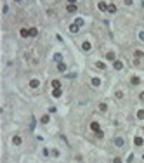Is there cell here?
I'll list each match as a JSON object with an SVG mask.
<instances>
[{
  "instance_id": "1",
  "label": "cell",
  "mask_w": 144,
  "mask_h": 163,
  "mask_svg": "<svg viewBox=\"0 0 144 163\" xmlns=\"http://www.w3.org/2000/svg\"><path fill=\"white\" fill-rule=\"evenodd\" d=\"M113 146L116 148V149H123L127 146V139L123 135H115L113 137Z\"/></svg>"
},
{
  "instance_id": "2",
  "label": "cell",
  "mask_w": 144,
  "mask_h": 163,
  "mask_svg": "<svg viewBox=\"0 0 144 163\" xmlns=\"http://www.w3.org/2000/svg\"><path fill=\"white\" fill-rule=\"evenodd\" d=\"M42 85V80L37 78V76H33V78H30V82H28V87L31 88V90H37V88Z\"/></svg>"
},
{
  "instance_id": "3",
  "label": "cell",
  "mask_w": 144,
  "mask_h": 163,
  "mask_svg": "<svg viewBox=\"0 0 144 163\" xmlns=\"http://www.w3.org/2000/svg\"><path fill=\"white\" fill-rule=\"evenodd\" d=\"M80 47H82V50H83V52H92V42H90V40H89V38H83L82 40V45H80Z\"/></svg>"
},
{
  "instance_id": "4",
  "label": "cell",
  "mask_w": 144,
  "mask_h": 163,
  "mask_svg": "<svg viewBox=\"0 0 144 163\" xmlns=\"http://www.w3.org/2000/svg\"><path fill=\"white\" fill-rule=\"evenodd\" d=\"M90 85L94 88H101L103 87V78H101V76H92L90 78Z\"/></svg>"
},
{
  "instance_id": "5",
  "label": "cell",
  "mask_w": 144,
  "mask_h": 163,
  "mask_svg": "<svg viewBox=\"0 0 144 163\" xmlns=\"http://www.w3.org/2000/svg\"><path fill=\"white\" fill-rule=\"evenodd\" d=\"M111 66H113L115 71H122L123 68H125V62H123L122 59H116L115 62H111Z\"/></svg>"
},
{
  "instance_id": "6",
  "label": "cell",
  "mask_w": 144,
  "mask_h": 163,
  "mask_svg": "<svg viewBox=\"0 0 144 163\" xmlns=\"http://www.w3.org/2000/svg\"><path fill=\"white\" fill-rule=\"evenodd\" d=\"M11 142H12V144L16 146V148H21V146H23V137L19 135V134H16V135H12Z\"/></svg>"
},
{
  "instance_id": "7",
  "label": "cell",
  "mask_w": 144,
  "mask_h": 163,
  "mask_svg": "<svg viewBox=\"0 0 144 163\" xmlns=\"http://www.w3.org/2000/svg\"><path fill=\"white\" fill-rule=\"evenodd\" d=\"M104 59H106V61H111V62H115V61H116V52H115V50H108V52H106L104 54Z\"/></svg>"
},
{
  "instance_id": "8",
  "label": "cell",
  "mask_w": 144,
  "mask_h": 163,
  "mask_svg": "<svg viewBox=\"0 0 144 163\" xmlns=\"http://www.w3.org/2000/svg\"><path fill=\"white\" fill-rule=\"evenodd\" d=\"M90 130L94 134H99V132H103V130H101V125H99V122H90Z\"/></svg>"
},
{
  "instance_id": "9",
  "label": "cell",
  "mask_w": 144,
  "mask_h": 163,
  "mask_svg": "<svg viewBox=\"0 0 144 163\" xmlns=\"http://www.w3.org/2000/svg\"><path fill=\"white\" fill-rule=\"evenodd\" d=\"M134 146H135V148H142V146H144V139L139 135V134L134 135Z\"/></svg>"
},
{
  "instance_id": "10",
  "label": "cell",
  "mask_w": 144,
  "mask_h": 163,
  "mask_svg": "<svg viewBox=\"0 0 144 163\" xmlns=\"http://www.w3.org/2000/svg\"><path fill=\"white\" fill-rule=\"evenodd\" d=\"M141 82H142V78H141V76H137V75L130 76V85H132V87H137V85H141Z\"/></svg>"
},
{
  "instance_id": "11",
  "label": "cell",
  "mask_w": 144,
  "mask_h": 163,
  "mask_svg": "<svg viewBox=\"0 0 144 163\" xmlns=\"http://www.w3.org/2000/svg\"><path fill=\"white\" fill-rule=\"evenodd\" d=\"M94 68H96V70H99V71H104L108 66H106L104 61H96V62H94Z\"/></svg>"
},
{
  "instance_id": "12",
  "label": "cell",
  "mask_w": 144,
  "mask_h": 163,
  "mask_svg": "<svg viewBox=\"0 0 144 163\" xmlns=\"http://www.w3.org/2000/svg\"><path fill=\"white\" fill-rule=\"evenodd\" d=\"M68 30H70V33H73V35H76V33H78V31H80V26H78V24H76V23H71L70 26H68Z\"/></svg>"
},
{
  "instance_id": "13",
  "label": "cell",
  "mask_w": 144,
  "mask_h": 163,
  "mask_svg": "<svg viewBox=\"0 0 144 163\" xmlns=\"http://www.w3.org/2000/svg\"><path fill=\"white\" fill-rule=\"evenodd\" d=\"M135 118L139 120V122H144V108H137V111H135Z\"/></svg>"
},
{
  "instance_id": "14",
  "label": "cell",
  "mask_w": 144,
  "mask_h": 163,
  "mask_svg": "<svg viewBox=\"0 0 144 163\" xmlns=\"http://www.w3.org/2000/svg\"><path fill=\"white\" fill-rule=\"evenodd\" d=\"M123 97H125V92H123V88H116V90H115V99L122 101Z\"/></svg>"
},
{
  "instance_id": "15",
  "label": "cell",
  "mask_w": 144,
  "mask_h": 163,
  "mask_svg": "<svg viewBox=\"0 0 144 163\" xmlns=\"http://www.w3.org/2000/svg\"><path fill=\"white\" fill-rule=\"evenodd\" d=\"M40 123H42V125H47V123H50V115H49V113L42 115V116H40Z\"/></svg>"
},
{
  "instance_id": "16",
  "label": "cell",
  "mask_w": 144,
  "mask_h": 163,
  "mask_svg": "<svg viewBox=\"0 0 144 163\" xmlns=\"http://www.w3.org/2000/svg\"><path fill=\"white\" fill-rule=\"evenodd\" d=\"M19 35H21V38H30V28H21Z\"/></svg>"
},
{
  "instance_id": "17",
  "label": "cell",
  "mask_w": 144,
  "mask_h": 163,
  "mask_svg": "<svg viewBox=\"0 0 144 163\" xmlns=\"http://www.w3.org/2000/svg\"><path fill=\"white\" fill-rule=\"evenodd\" d=\"M97 109L101 111V113H108V102H99V104H97Z\"/></svg>"
},
{
  "instance_id": "18",
  "label": "cell",
  "mask_w": 144,
  "mask_h": 163,
  "mask_svg": "<svg viewBox=\"0 0 144 163\" xmlns=\"http://www.w3.org/2000/svg\"><path fill=\"white\" fill-rule=\"evenodd\" d=\"M108 2H99V4H97V9L101 11V12H108Z\"/></svg>"
},
{
  "instance_id": "19",
  "label": "cell",
  "mask_w": 144,
  "mask_h": 163,
  "mask_svg": "<svg viewBox=\"0 0 144 163\" xmlns=\"http://www.w3.org/2000/svg\"><path fill=\"white\" fill-rule=\"evenodd\" d=\"M50 96H52L54 99H59V97L63 96V90H61V88H52V92H50Z\"/></svg>"
},
{
  "instance_id": "20",
  "label": "cell",
  "mask_w": 144,
  "mask_h": 163,
  "mask_svg": "<svg viewBox=\"0 0 144 163\" xmlns=\"http://www.w3.org/2000/svg\"><path fill=\"white\" fill-rule=\"evenodd\" d=\"M66 11H68L70 14H75L76 11H78V7H76V4H68L66 5Z\"/></svg>"
},
{
  "instance_id": "21",
  "label": "cell",
  "mask_w": 144,
  "mask_h": 163,
  "mask_svg": "<svg viewBox=\"0 0 144 163\" xmlns=\"http://www.w3.org/2000/svg\"><path fill=\"white\" fill-rule=\"evenodd\" d=\"M134 56H135V59H142L144 58V50H142V49H135Z\"/></svg>"
},
{
  "instance_id": "22",
  "label": "cell",
  "mask_w": 144,
  "mask_h": 163,
  "mask_svg": "<svg viewBox=\"0 0 144 163\" xmlns=\"http://www.w3.org/2000/svg\"><path fill=\"white\" fill-rule=\"evenodd\" d=\"M50 156L52 158H59L61 156V151L57 149V148H50Z\"/></svg>"
},
{
  "instance_id": "23",
  "label": "cell",
  "mask_w": 144,
  "mask_h": 163,
  "mask_svg": "<svg viewBox=\"0 0 144 163\" xmlns=\"http://www.w3.org/2000/svg\"><path fill=\"white\" fill-rule=\"evenodd\" d=\"M116 5H115V4H109L108 5V14H116Z\"/></svg>"
},
{
  "instance_id": "24",
  "label": "cell",
  "mask_w": 144,
  "mask_h": 163,
  "mask_svg": "<svg viewBox=\"0 0 144 163\" xmlns=\"http://www.w3.org/2000/svg\"><path fill=\"white\" fill-rule=\"evenodd\" d=\"M66 70H68V66H66V62H59V64H57V71H61V73H64Z\"/></svg>"
},
{
  "instance_id": "25",
  "label": "cell",
  "mask_w": 144,
  "mask_h": 163,
  "mask_svg": "<svg viewBox=\"0 0 144 163\" xmlns=\"http://www.w3.org/2000/svg\"><path fill=\"white\" fill-rule=\"evenodd\" d=\"M35 36H38V30L37 28H30V38H35Z\"/></svg>"
},
{
  "instance_id": "26",
  "label": "cell",
  "mask_w": 144,
  "mask_h": 163,
  "mask_svg": "<svg viewBox=\"0 0 144 163\" xmlns=\"http://www.w3.org/2000/svg\"><path fill=\"white\" fill-rule=\"evenodd\" d=\"M50 85H52V88H61V80H52Z\"/></svg>"
},
{
  "instance_id": "27",
  "label": "cell",
  "mask_w": 144,
  "mask_h": 163,
  "mask_svg": "<svg viewBox=\"0 0 144 163\" xmlns=\"http://www.w3.org/2000/svg\"><path fill=\"white\" fill-rule=\"evenodd\" d=\"M42 156L49 158V156H50V148H42Z\"/></svg>"
},
{
  "instance_id": "28",
  "label": "cell",
  "mask_w": 144,
  "mask_h": 163,
  "mask_svg": "<svg viewBox=\"0 0 144 163\" xmlns=\"http://www.w3.org/2000/svg\"><path fill=\"white\" fill-rule=\"evenodd\" d=\"M137 40L144 44V30H139V31H137Z\"/></svg>"
},
{
  "instance_id": "29",
  "label": "cell",
  "mask_w": 144,
  "mask_h": 163,
  "mask_svg": "<svg viewBox=\"0 0 144 163\" xmlns=\"http://www.w3.org/2000/svg\"><path fill=\"white\" fill-rule=\"evenodd\" d=\"M54 61H56L57 64H59V62H63V56H61V54H54Z\"/></svg>"
},
{
  "instance_id": "30",
  "label": "cell",
  "mask_w": 144,
  "mask_h": 163,
  "mask_svg": "<svg viewBox=\"0 0 144 163\" xmlns=\"http://www.w3.org/2000/svg\"><path fill=\"white\" fill-rule=\"evenodd\" d=\"M54 113H57V108L56 106H49V115H54Z\"/></svg>"
},
{
  "instance_id": "31",
  "label": "cell",
  "mask_w": 144,
  "mask_h": 163,
  "mask_svg": "<svg viewBox=\"0 0 144 163\" xmlns=\"http://www.w3.org/2000/svg\"><path fill=\"white\" fill-rule=\"evenodd\" d=\"M111 163H123V160L120 158V156H115V158L111 160Z\"/></svg>"
},
{
  "instance_id": "32",
  "label": "cell",
  "mask_w": 144,
  "mask_h": 163,
  "mask_svg": "<svg viewBox=\"0 0 144 163\" xmlns=\"http://www.w3.org/2000/svg\"><path fill=\"white\" fill-rule=\"evenodd\" d=\"M75 23H76V24H78L80 28L83 26V19H82V18H78V19H76V21H75Z\"/></svg>"
},
{
  "instance_id": "33",
  "label": "cell",
  "mask_w": 144,
  "mask_h": 163,
  "mask_svg": "<svg viewBox=\"0 0 144 163\" xmlns=\"http://www.w3.org/2000/svg\"><path fill=\"white\" fill-rule=\"evenodd\" d=\"M139 101L144 102V90H141V92H139Z\"/></svg>"
},
{
  "instance_id": "34",
  "label": "cell",
  "mask_w": 144,
  "mask_h": 163,
  "mask_svg": "<svg viewBox=\"0 0 144 163\" xmlns=\"http://www.w3.org/2000/svg\"><path fill=\"white\" fill-rule=\"evenodd\" d=\"M9 12V4H4V14Z\"/></svg>"
},
{
  "instance_id": "35",
  "label": "cell",
  "mask_w": 144,
  "mask_h": 163,
  "mask_svg": "<svg viewBox=\"0 0 144 163\" xmlns=\"http://www.w3.org/2000/svg\"><path fill=\"white\" fill-rule=\"evenodd\" d=\"M134 66H141V59H134Z\"/></svg>"
}]
</instances>
